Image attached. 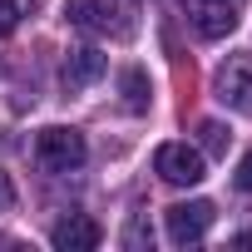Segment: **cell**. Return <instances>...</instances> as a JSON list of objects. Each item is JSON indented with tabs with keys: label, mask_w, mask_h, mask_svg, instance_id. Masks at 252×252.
Masks as SVG:
<instances>
[{
	"label": "cell",
	"mask_w": 252,
	"mask_h": 252,
	"mask_svg": "<svg viewBox=\"0 0 252 252\" xmlns=\"http://www.w3.org/2000/svg\"><path fill=\"white\" fill-rule=\"evenodd\" d=\"M5 208H15V183H10V173L0 168V213Z\"/></svg>",
	"instance_id": "12"
},
{
	"label": "cell",
	"mask_w": 252,
	"mask_h": 252,
	"mask_svg": "<svg viewBox=\"0 0 252 252\" xmlns=\"http://www.w3.org/2000/svg\"><path fill=\"white\" fill-rule=\"evenodd\" d=\"M154 168H158V178H163V183H173V188H193V183H203V178H208L203 154H198V149H188V144H163V149L154 154Z\"/></svg>",
	"instance_id": "3"
},
{
	"label": "cell",
	"mask_w": 252,
	"mask_h": 252,
	"mask_svg": "<svg viewBox=\"0 0 252 252\" xmlns=\"http://www.w3.org/2000/svg\"><path fill=\"white\" fill-rule=\"evenodd\" d=\"M99 222L94 218H84V213H69L64 222H55V232H50V242L60 247V252H94L99 247Z\"/></svg>",
	"instance_id": "6"
},
{
	"label": "cell",
	"mask_w": 252,
	"mask_h": 252,
	"mask_svg": "<svg viewBox=\"0 0 252 252\" xmlns=\"http://www.w3.org/2000/svg\"><path fill=\"white\" fill-rule=\"evenodd\" d=\"M227 5H242V0H227Z\"/></svg>",
	"instance_id": "14"
},
{
	"label": "cell",
	"mask_w": 252,
	"mask_h": 252,
	"mask_svg": "<svg viewBox=\"0 0 252 252\" xmlns=\"http://www.w3.org/2000/svg\"><path fill=\"white\" fill-rule=\"evenodd\" d=\"M109 0H64V20L69 25H79V30H109Z\"/></svg>",
	"instance_id": "8"
},
{
	"label": "cell",
	"mask_w": 252,
	"mask_h": 252,
	"mask_svg": "<svg viewBox=\"0 0 252 252\" xmlns=\"http://www.w3.org/2000/svg\"><path fill=\"white\" fill-rule=\"evenodd\" d=\"M183 5H188V20L203 40H222L237 25V5H227V0H183Z\"/></svg>",
	"instance_id": "5"
},
{
	"label": "cell",
	"mask_w": 252,
	"mask_h": 252,
	"mask_svg": "<svg viewBox=\"0 0 252 252\" xmlns=\"http://www.w3.org/2000/svg\"><path fill=\"white\" fill-rule=\"evenodd\" d=\"M237 188H242V193H252V154L237 163Z\"/></svg>",
	"instance_id": "13"
},
{
	"label": "cell",
	"mask_w": 252,
	"mask_h": 252,
	"mask_svg": "<svg viewBox=\"0 0 252 252\" xmlns=\"http://www.w3.org/2000/svg\"><path fill=\"white\" fill-rule=\"evenodd\" d=\"M213 99L237 109V114H252V55H232L213 74Z\"/></svg>",
	"instance_id": "2"
},
{
	"label": "cell",
	"mask_w": 252,
	"mask_h": 252,
	"mask_svg": "<svg viewBox=\"0 0 252 252\" xmlns=\"http://www.w3.org/2000/svg\"><path fill=\"white\" fill-rule=\"evenodd\" d=\"M198 134H203V149H208V154H227V139H232V134L222 129V124L203 119V124H198Z\"/></svg>",
	"instance_id": "10"
},
{
	"label": "cell",
	"mask_w": 252,
	"mask_h": 252,
	"mask_svg": "<svg viewBox=\"0 0 252 252\" xmlns=\"http://www.w3.org/2000/svg\"><path fill=\"white\" fill-rule=\"evenodd\" d=\"M163 222H168V242H173V247L203 242V237H208V227H213V203H208V198L173 203V208L163 213Z\"/></svg>",
	"instance_id": "4"
},
{
	"label": "cell",
	"mask_w": 252,
	"mask_h": 252,
	"mask_svg": "<svg viewBox=\"0 0 252 252\" xmlns=\"http://www.w3.org/2000/svg\"><path fill=\"white\" fill-rule=\"evenodd\" d=\"M20 25V0H0V35H10Z\"/></svg>",
	"instance_id": "11"
},
{
	"label": "cell",
	"mask_w": 252,
	"mask_h": 252,
	"mask_svg": "<svg viewBox=\"0 0 252 252\" xmlns=\"http://www.w3.org/2000/svg\"><path fill=\"white\" fill-rule=\"evenodd\" d=\"M124 104H129L134 114L149 109V79H144V69H129V74H124Z\"/></svg>",
	"instance_id": "9"
},
{
	"label": "cell",
	"mask_w": 252,
	"mask_h": 252,
	"mask_svg": "<svg viewBox=\"0 0 252 252\" xmlns=\"http://www.w3.org/2000/svg\"><path fill=\"white\" fill-rule=\"evenodd\" d=\"M35 158H40V168H50V173H74V168L89 158V149H84V134H79V129L55 124V129H45V134L35 139Z\"/></svg>",
	"instance_id": "1"
},
{
	"label": "cell",
	"mask_w": 252,
	"mask_h": 252,
	"mask_svg": "<svg viewBox=\"0 0 252 252\" xmlns=\"http://www.w3.org/2000/svg\"><path fill=\"white\" fill-rule=\"evenodd\" d=\"M104 69H109V55H104V50H94V45H84V50H69V60H64L60 79H64V89H89Z\"/></svg>",
	"instance_id": "7"
}]
</instances>
